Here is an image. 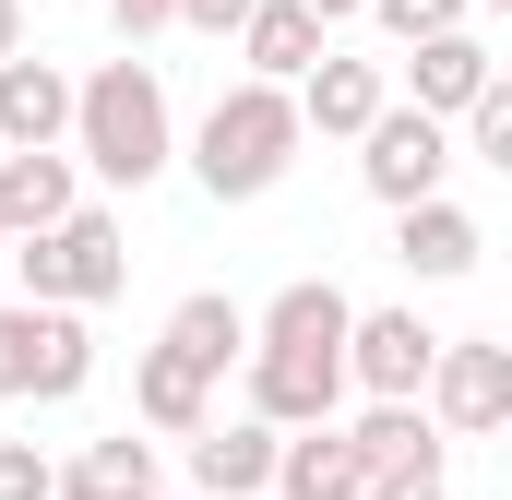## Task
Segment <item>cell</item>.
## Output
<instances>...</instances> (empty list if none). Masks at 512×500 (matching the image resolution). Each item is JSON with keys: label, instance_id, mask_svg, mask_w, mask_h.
Here are the masks:
<instances>
[{"label": "cell", "instance_id": "9", "mask_svg": "<svg viewBox=\"0 0 512 500\" xmlns=\"http://www.w3.org/2000/svg\"><path fill=\"white\" fill-rule=\"evenodd\" d=\"M72 143V72L48 48H12L0 60V155H60Z\"/></svg>", "mask_w": 512, "mask_h": 500}, {"label": "cell", "instance_id": "17", "mask_svg": "<svg viewBox=\"0 0 512 500\" xmlns=\"http://www.w3.org/2000/svg\"><path fill=\"white\" fill-rule=\"evenodd\" d=\"M274 500H370V465L346 453V429H286L274 441Z\"/></svg>", "mask_w": 512, "mask_h": 500}, {"label": "cell", "instance_id": "16", "mask_svg": "<svg viewBox=\"0 0 512 500\" xmlns=\"http://www.w3.org/2000/svg\"><path fill=\"white\" fill-rule=\"evenodd\" d=\"M346 429V453L370 465V477H441L453 465V441L429 429V405H358V417H334Z\"/></svg>", "mask_w": 512, "mask_h": 500}, {"label": "cell", "instance_id": "22", "mask_svg": "<svg viewBox=\"0 0 512 500\" xmlns=\"http://www.w3.org/2000/svg\"><path fill=\"white\" fill-rule=\"evenodd\" d=\"M453 155H477V167H512V72L477 96V108H465V120H453Z\"/></svg>", "mask_w": 512, "mask_h": 500}, {"label": "cell", "instance_id": "27", "mask_svg": "<svg viewBox=\"0 0 512 500\" xmlns=\"http://www.w3.org/2000/svg\"><path fill=\"white\" fill-rule=\"evenodd\" d=\"M370 500H453L441 477H370Z\"/></svg>", "mask_w": 512, "mask_h": 500}, {"label": "cell", "instance_id": "14", "mask_svg": "<svg viewBox=\"0 0 512 500\" xmlns=\"http://www.w3.org/2000/svg\"><path fill=\"white\" fill-rule=\"evenodd\" d=\"M274 441H286V429H262V417L191 429V500H262L274 489Z\"/></svg>", "mask_w": 512, "mask_h": 500}, {"label": "cell", "instance_id": "11", "mask_svg": "<svg viewBox=\"0 0 512 500\" xmlns=\"http://www.w3.org/2000/svg\"><path fill=\"white\" fill-rule=\"evenodd\" d=\"M489 84H501V60H489V36H477V24H453V36H429V48H405V108H417V120H441V131L465 120Z\"/></svg>", "mask_w": 512, "mask_h": 500}, {"label": "cell", "instance_id": "24", "mask_svg": "<svg viewBox=\"0 0 512 500\" xmlns=\"http://www.w3.org/2000/svg\"><path fill=\"white\" fill-rule=\"evenodd\" d=\"M0 500H60V465L36 441H0Z\"/></svg>", "mask_w": 512, "mask_h": 500}, {"label": "cell", "instance_id": "2", "mask_svg": "<svg viewBox=\"0 0 512 500\" xmlns=\"http://www.w3.org/2000/svg\"><path fill=\"white\" fill-rule=\"evenodd\" d=\"M298 108H286V84H227L203 131H191V179H203V203H262L286 167H298Z\"/></svg>", "mask_w": 512, "mask_h": 500}, {"label": "cell", "instance_id": "25", "mask_svg": "<svg viewBox=\"0 0 512 500\" xmlns=\"http://www.w3.org/2000/svg\"><path fill=\"white\" fill-rule=\"evenodd\" d=\"M108 24H120V48H143V36L179 24V0H108Z\"/></svg>", "mask_w": 512, "mask_h": 500}, {"label": "cell", "instance_id": "20", "mask_svg": "<svg viewBox=\"0 0 512 500\" xmlns=\"http://www.w3.org/2000/svg\"><path fill=\"white\" fill-rule=\"evenodd\" d=\"M322 48H334V36H322V24H310L298 0H262L251 24H239V60H251L239 84H286V96H298V72H310Z\"/></svg>", "mask_w": 512, "mask_h": 500}, {"label": "cell", "instance_id": "10", "mask_svg": "<svg viewBox=\"0 0 512 500\" xmlns=\"http://www.w3.org/2000/svg\"><path fill=\"white\" fill-rule=\"evenodd\" d=\"M286 108H298V131H322V143H358V131L393 108V72H382V60H346V48H322V60L298 72V96H286Z\"/></svg>", "mask_w": 512, "mask_h": 500}, {"label": "cell", "instance_id": "3", "mask_svg": "<svg viewBox=\"0 0 512 500\" xmlns=\"http://www.w3.org/2000/svg\"><path fill=\"white\" fill-rule=\"evenodd\" d=\"M0 262L24 274V298H36V310H108V298L131 286V239H120V215H108V203H72L60 227L12 239Z\"/></svg>", "mask_w": 512, "mask_h": 500}, {"label": "cell", "instance_id": "1", "mask_svg": "<svg viewBox=\"0 0 512 500\" xmlns=\"http://www.w3.org/2000/svg\"><path fill=\"white\" fill-rule=\"evenodd\" d=\"M72 167H96L108 191H143V179H167L179 167V120H167V72L131 48V60H96V72H72V143H60Z\"/></svg>", "mask_w": 512, "mask_h": 500}, {"label": "cell", "instance_id": "5", "mask_svg": "<svg viewBox=\"0 0 512 500\" xmlns=\"http://www.w3.org/2000/svg\"><path fill=\"white\" fill-rule=\"evenodd\" d=\"M453 167H465V155H453V131L417 120L405 96H393L382 120L358 131V179H370V203H382V215H405V203H441V191H453Z\"/></svg>", "mask_w": 512, "mask_h": 500}, {"label": "cell", "instance_id": "12", "mask_svg": "<svg viewBox=\"0 0 512 500\" xmlns=\"http://www.w3.org/2000/svg\"><path fill=\"white\" fill-rule=\"evenodd\" d=\"M393 262H405L417 286H465V274L489 262V227H477L453 191H441V203H405V215H393Z\"/></svg>", "mask_w": 512, "mask_h": 500}, {"label": "cell", "instance_id": "31", "mask_svg": "<svg viewBox=\"0 0 512 500\" xmlns=\"http://www.w3.org/2000/svg\"><path fill=\"white\" fill-rule=\"evenodd\" d=\"M155 500H167V489H155Z\"/></svg>", "mask_w": 512, "mask_h": 500}, {"label": "cell", "instance_id": "7", "mask_svg": "<svg viewBox=\"0 0 512 500\" xmlns=\"http://www.w3.org/2000/svg\"><path fill=\"white\" fill-rule=\"evenodd\" d=\"M429 358H441V334L417 310H358L346 322V393H370V405H417Z\"/></svg>", "mask_w": 512, "mask_h": 500}, {"label": "cell", "instance_id": "26", "mask_svg": "<svg viewBox=\"0 0 512 500\" xmlns=\"http://www.w3.org/2000/svg\"><path fill=\"white\" fill-rule=\"evenodd\" d=\"M251 12H262V0H179V24H191V36H239Z\"/></svg>", "mask_w": 512, "mask_h": 500}, {"label": "cell", "instance_id": "13", "mask_svg": "<svg viewBox=\"0 0 512 500\" xmlns=\"http://www.w3.org/2000/svg\"><path fill=\"white\" fill-rule=\"evenodd\" d=\"M251 370V417L262 429H334L346 417V370L334 358H239Z\"/></svg>", "mask_w": 512, "mask_h": 500}, {"label": "cell", "instance_id": "28", "mask_svg": "<svg viewBox=\"0 0 512 500\" xmlns=\"http://www.w3.org/2000/svg\"><path fill=\"white\" fill-rule=\"evenodd\" d=\"M12 48H24V0H0V60H12Z\"/></svg>", "mask_w": 512, "mask_h": 500}, {"label": "cell", "instance_id": "4", "mask_svg": "<svg viewBox=\"0 0 512 500\" xmlns=\"http://www.w3.org/2000/svg\"><path fill=\"white\" fill-rule=\"evenodd\" d=\"M84 381H96V334H84V310L0 298V393H12V405H72Z\"/></svg>", "mask_w": 512, "mask_h": 500}, {"label": "cell", "instance_id": "18", "mask_svg": "<svg viewBox=\"0 0 512 500\" xmlns=\"http://www.w3.org/2000/svg\"><path fill=\"white\" fill-rule=\"evenodd\" d=\"M84 203V167L72 155H0V239H36Z\"/></svg>", "mask_w": 512, "mask_h": 500}, {"label": "cell", "instance_id": "30", "mask_svg": "<svg viewBox=\"0 0 512 500\" xmlns=\"http://www.w3.org/2000/svg\"><path fill=\"white\" fill-rule=\"evenodd\" d=\"M0 250H12V239H0Z\"/></svg>", "mask_w": 512, "mask_h": 500}, {"label": "cell", "instance_id": "6", "mask_svg": "<svg viewBox=\"0 0 512 500\" xmlns=\"http://www.w3.org/2000/svg\"><path fill=\"white\" fill-rule=\"evenodd\" d=\"M417 405H429L441 441H489V429L512 417V346H501V334H441V358H429V393H417Z\"/></svg>", "mask_w": 512, "mask_h": 500}, {"label": "cell", "instance_id": "23", "mask_svg": "<svg viewBox=\"0 0 512 500\" xmlns=\"http://www.w3.org/2000/svg\"><path fill=\"white\" fill-rule=\"evenodd\" d=\"M370 24H382L393 48H429V36H453V24H477L465 0H370Z\"/></svg>", "mask_w": 512, "mask_h": 500}, {"label": "cell", "instance_id": "29", "mask_svg": "<svg viewBox=\"0 0 512 500\" xmlns=\"http://www.w3.org/2000/svg\"><path fill=\"white\" fill-rule=\"evenodd\" d=\"M465 12H512V0H465Z\"/></svg>", "mask_w": 512, "mask_h": 500}, {"label": "cell", "instance_id": "19", "mask_svg": "<svg viewBox=\"0 0 512 500\" xmlns=\"http://www.w3.org/2000/svg\"><path fill=\"white\" fill-rule=\"evenodd\" d=\"M131 417H143L155 441H191V429H215V381L179 370L167 346H143V370H131Z\"/></svg>", "mask_w": 512, "mask_h": 500}, {"label": "cell", "instance_id": "8", "mask_svg": "<svg viewBox=\"0 0 512 500\" xmlns=\"http://www.w3.org/2000/svg\"><path fill=\"white\" fill-rule=\"evenodd\" d=\"M346 322H358V298L334 274H298V286H274L251 310V358H334L346 370Z\"/></svg>", "mask_w": 512, "mask_h": 500}, {"label": "cell", "instance_id": "15", "mask_svg": "<svg viewBox=\"0 0 512 500\" xmlns=\"http://www.w3.org/2000/svg\"><path fill=\"white\" fill-rule=\"evenodd\" d=\"M155 346L179 358V370H203V381H227L239 358H251V310L227 298V286H191L167 322H155Z\"/></svg>", "mask_w": 512, "mask_h": 500}, {"label": "cell", "instance_id": "21", "mask_svg": "<svg viewBox=\"0 0 512 500\" xmlns=\"http://www.w3.org/2000/svg\"><path fill=\"white\" fill-rule=\"evenodd\" d=\"M60 500H155V441L143 429H108L60 465Z\"/></svg>", "mask_w": 512, "mask_h": 500}]
</instances>
